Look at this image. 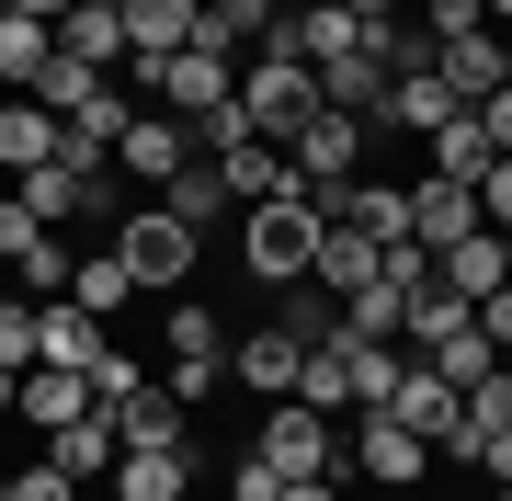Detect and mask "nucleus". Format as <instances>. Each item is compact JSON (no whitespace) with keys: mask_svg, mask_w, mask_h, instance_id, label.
Returning <instances> with one entry per match:
<instances>
[{"mask_svg":"<svg viewBox=\"0 0 512 501\" xmlns=\"http://www.w3.org/2000/svg\"><path fill=\"white\" fill-rule=\"evenodd\" d=\"M296 399H308V410H330V422L353 410V342H342V331L296 353Z\"/></svg>","mask_w":512,"mask_h":501,"instance_id":"nucleus-24","label":"nucleus"},{"mask_svg":"<svg viewBox=\"0 0 512 501\" xmlns=\"http://www.w3.org/2000/svg\"><path fill=\"white\" fill-rule=\"evenodd\" d=\"M103 353H114V342H103V319H92V308H69V297H35V365H69V376H92Z\"/></svg>","mask_w":512,"mask_h":501,"instance_id":"nucleus-10","label":"nucleus"},{"mask_svg":"<svg viewBox=\"0 0 512 501\" xmlns=\"http://www.w3.org/2000/svg\"><path fill=\"white\" fill-rule=\"evenodd\" d=\"M103 80H114V69H80V57H46V69H35V103L57 114V126H69V114H80V103H92V92H103Z\"/></svg>","mask_w":512,"mask_h":501,"instance_id":"nucleus-30","label":"nucleus"},{"mask_svg":"<svg viewBox=\"0 0 512 501\" xmlns=\"http://www.w3.org/2000/svg\"><path fill=\"white\" fill-rule=\"evenodd\" d=\"M421 149H433V171H444V183H478V171H490L501 149H490V137H478V114L456 103V114H444V126L433 137H421Z\"/></svg>","mask_w":512,"mask_h":501,"instance_id":"nucleus-28","label":"nucleus"},{"mask_svg":"<svg viewBox=\"0 0 512 501\" xmlns=\"http://www.w3.org/2000/svg\"><path fill=\"white\" fill-rule=\"evenodd\" d=\"M160 342H171V353H228L239 331H228V319L205 308V297H171V319H160Z\"/></svg>","mask_w":512,"mask_h":501,"instance_id":"nucleus-31","label":"nucleus"},{"mask_svg":"<svg viewBox=\"0 0 512 501\" xmlns=\"http://www.w3.org/2000/svg\"><path fill=\"white\" fill-rule=\"evenodd\" d=\"M114 262L137 274V297H194V262H205V240L183 217H171L160 194L137 205V217H114Z\"/></svg>","mask_w":512,"mask_h":501,"instance_id":"nucleus-3","label":"nucleus"},{"mask_svg":"<svg viewBox=\"0 0 512 501\" xmlns=\"http://www.w3.org/2000/svg\"><path fill=\"white\" fill-rule=\"evenodd\" d=\"M103 490L114 501H194V445H126Z\"/></svg>","mask_w":512,"mask_h":501,"instance_id":"nucleus-11","label":"nucleus"},{"mask_svg":"<svg viewBox=\"0 0 512 501\" xmlns=\"http://www.w3.org/2000/svg\"><path fill=\"white\" fill-rule=\"evenodd\" d=\"M12 194L35 205V217L57 228V240H69L80 217H103V205H114V171H80V160H35V171H23Z\"/></svg>","mask_w":512,"mask_h":501,"instance_id":"nucleus-6","label":"nucleus"},{"mask_svg":"<svg viewBox=\"0 0 512 501\" xmlns=\"http://www.w3.org/2000/svg\"><path fill=\"white\" fill-rule=\"evenodd\" d=\"M35 160H57V114L35 92H0V183H23Z\"/></svg>","mask_w":512,"mask_h":501,"instance_id":"nucleus-17","label":"nucleus"},{"mask_svg":"<svg viewBox=\"0 0 512 501\" xmlns=\"http://www.w3.org/2000/svg\"><path fill=\"white\" fill-rule=\"evenodd\" d=\"M114 456H126V445H114L103 410H92V422H57V433H46V467H57V479H80V490L114 479Z\"/></svg>","mask_w":512,"mask_h":501,"instance_id":"nucleus-21","label":"nucleus"},{"mask_svg":"<svg viewBox=\"0 0 512 501\" xmlns=\"http://www.w3.org/2000/svg\"><path fill=\"white\" fill-rule=\"evenodd\" d=\"M0 12H35V23H57V12H69V0H0Z\"/></svg>","mask_w":512,"mask_h":501,"instance_id":"nucleus-42","label":"nucleus"},{"mask_svg":"<svg viewBox=\"0 0 512 501\" xmlns=\"http://www.w3.org/2000/svg\"><path fill=\"white\" fill-rule=\"evenodd\" d=\"M274 501H342V479H285Z\"/></svg>","mask_w":512,"mask_h":501,"instance_id":"nucleus-40","label":"nucleus"},{"mask_svg":"<svg viewBox=\"0 0 512 501\" xmlns=\"http://www.w3.org/2000/svg\"><path fill=\"white\" fill-rule=\"evenodd\" d=\"M421 467H433V445H421L399 410H353V433H342V479H365V490H421Z\"/></svg>","mask_w":512,"mask_h":501,"instance_id":"nucleus-5","label":"nucleus"},{"mask_svg":"<svg viewBox=\"0 0 512 501\" xmlns=\"http://www.w3.org/2000/svg\"><path fill=\"white\" fill-rule=\"evenodd\" d=\"M103 422H114V445H194V410L171 399V388H137V399H114Z\"/></svg>","mask_w":512,"mask_h":501,"instance_id":"nucleus-20","label":"nucleus"},{"mask_svg":"<svg viewBox=\"0 0 512 501\" xmlns=\"http://www.w3.org/2000/svg\"><path fill=\"white\" fill-rule=\"evenodd\" d=\"M433 80H444V92H456V103H490L501 80H512V46L490 35V23H478V35H456V46H433Z\"/></svg>","mask_w":512,"mask_h":501,"instance_id":"nucleus-13","label":"nucleus"},{"mask_svg":"<svg viewBox=\"0 0 512 501\" xmlns=\"http://www.w3.org/2000/svg\"><path fill=\"white\" fill-rule=\"evenodd\" d=\"M160 205H171V217L194 228V240H205V228H228V217H239V194H228V171H217V160H183V171L160 183Z\"/></svg>","mask_w":512,"mask_h":501,"instance_id":"nucleus-19","label":"nucleus"},{"mask_svg":"<svg viewBox=\"0 0 512 501\" xmlns=\"http://www.w3.org/2000/svg\"><path fill=\"white\" fill-rule=\"evenodd\" d=\"M46 240H57V228H46V217H35V205H23L12 183H0V262H12V274H23V262H35Z\"/></svg>","mask_w":512,"mask_h":501,"instance_id":"nucleus-32","label":"nucleus"},{"mask_svg":"<svg viewBox=\"0 0 512 501\" xmlns=\"http://www.w3.org/2000/svg\"><path fill=\"white\" fill-rule=\"evenodd\" d=\"M0 365H35V297H0Z\"/></svg>","mask_w":512,"mask_h":501,"instance_id":"nucleus-34","label":"nucleus"},{"mask_svg":"<svg viewBox=\"0 0 512 501\" xmlns=\"http://www.w3.org/2000/svg\"><path fill=\"white\" fill-rule=\"evenodd\" d=\"M274 23H285V0H205V46H228V57H251Z\"/></svg>","mask_w":512,"mask_h":501,"instance_id":"nucleus-29","label":"nucleus"},{"mask_svg":"<svg viewBox=\"0 0 512 501\" xmlns=\"http://www.w3.org/2000/svg\"><path fill=\"white\" fill-rule=\"evenodd\" d=\"M239 114H251V137H296V126L319 114V69L296 57V35H285V23H274L251 57H239Z\"/></svg>","mask_w":512,"mask_h":501,"instance_id":"nucleus-2","label":"nucleus"},{"mask_svg":"<svg viewBox=\"0 0 512 501\" xmlns=\"http://www.w3.org/2000/svg\"><path fill=\"white\" fill-rule=\"evenodd\" d=\"M478 331L501 342V365H512V285H490V297H478Z\"/></svg>","mask_w":512,"mask_h":501,"instance_id":"nucleus-39","label":"nucleus"},{"mask_svg":"<svg viewBox=\"0 0 512 501\" xmlns=\"http://www.w3.org/2000/svg\"><path fill=\"white\" fill-rule=\"evenodd\" d=\"M285 35H296V57H308V69H342V57H365V23H353L342 0H296Z\"/></svg>","mask_w":512,"mask_h":501,"instance_id":"nucleus-16","label":"nucleus"},{"mask_svg":"<svg viewBox=\"0 0 512 501\" xmlns=\"http://www.w3.org/2000/svg\"><path fill=\"white\" fill-rule=\"evenodd\" d=\"M444 114H456V92H444L433 69H399V80H387V103H376V126H399V137H433Z\"/></svg>","mask_w":512,"mask_h":501,"instance_id":"nucleus-25","label":"nucleus"},{"mask_svg":"<svg viewBox=\"0 0 512 501\" xmlns=\"http://www.w3.org/2000/svg\"><path fill=\"white\" fill-rule=\"evenodd\" d=\"M467 114H478V137H490V149L512 160V80H501V92H490V103H467Z\"/></svg>","mask_w":512,"mask_h":501,"instance_id":"nucleus-37","label":"nucleus"},{"mask_svg":"<svg viewBox=\"0 0 512 501\" xmlns=\"http://www.w3.org/2000/svg\"><path fill=\"white\" fill-rule=\"evenodd\" d=\"M126 12V57H171L205 35V0H114Z\"/></svg>","mask_w":512,"mask_h":501,"instance_id":"nucleus-18","label":"nucleus"},{"mask_svg":"<svg viewBox=\"0 0 512 501\" xmlns=\"http://www.w3.org/2000/svg\"><path fill=\"white\" fill-rule=\"evenodd\" d=\"M365 137H376L365 114H330V103H319L308 126L285 137V160H296V183H353V171H365Z\"/></svg>","mask_w":512,"mask_h":501,"instance_id":"nucleus-7","label":"nucleus"},{"mask_svg":"<svg viewBox=\"0 0 512 501\" xmlns=\"http://www.w3.org/2000/svg\"><path fill=\"white\" fill-rule=\"evenodd\" d=\"M410 297H421V285H387V274H365V285L342 297V331H353V342H399Z\"/></svg>","mask_w":512,"mask_h":501,"instance_id":"nucleus-27","label":"nucleus"},{"mask_svg":"<svg viewBox=\"0 0 512 501\" xmlns=\"http://www.w3.org/2000/svg\"><path fill=\"white\" fill-rule=\"evenodd\" d=\"M251 456L274 467V479H342V422H330V410H308V399H262Z\"/></svg>","mask_w":512,"mask_h":501,"instance_id":"nucleus-4","label":"nucleus"},{"mask_svg":"<svg viewBox=\"0 0 512 501\" xmlns=\"http://www.w3.org/2000/svg\"><path fill=\"white\" fill-rule=\"evenodd\" d=\"M467 228H478V194L444 183V171H421V183H410V240H421V251H456Z\"/></svg>","mask_w":512,"mask_h":501,"instance_id":"nucleus-15","label":"nucleus"},{"mask_svg":"<svg viewBox=\"0 0 512 501\" xmlns=\"http://www.w3.org/2000/svg\"><path fill=\"white\" fill-rule=\"evenodd\" d=\"M92 410H103V399H92V376H69V365H23V376H12V422H23V433L92 422Z\"/></svg>","mask_w":512,"mask_h":501,"instance_id":"nucleus-8","label":"nucleus"},{"mask_svg":"<svg viewBox=\"0 0 512 501\" xmlns=\"http://www.w3.org/2000/svg\"><path fill=\"white\" fill-rule=\"evenodd\" d=\"M387 388H399V353H387V342H353V410H387Z\"/></svg>","mask_w":512,"mask_h":501,"instance_id":"nucleus-33","label":"nucleus"},{"mask_svg":"<svg viewBox=\"0 0 512 501\" xmlns=\"http://www.w3.org/2000/svg\"><path fill=\"white\" fill-rule=\"evenodd\" d=\"M296 353H308V342H296L285 319H262V331L228 342V388H251V399H296Z\"/></svg>","mask_w":512,"mask_h":501,"instance_id":"nucleus-9","label":"nucleus"},{"mask_svg":"<svg viewBox=\"0 0 512 501\" xmlns=\"http://www.w3.org/2000/svg\"><path fill=\"white\" fill-rule=\"evenodd\" d=\"M433 285H444V297H467V308L490 297V285H512V274H501V228H467L456 251H433Z\"/></svg>","mask_w":512,"mask_h":501,"instance_id":"nucleus-22","label":"nucleus"},{"mask_svg":"<svg viewBox=\"0 0 512 501\" xmlns=\"http://www.w3.org/2000/svg\"><path fill=\"white\" fill-rule=\"evenodd\" d=\"M274 490H285V479H274L262 456H239V467H228V501H274Z\"/></svg>","mask_w":512,"mask_h":501,"instance_id":"nucleus-38","label":"nucleus"},{"mask_svg":"<svg viewBox=\"0 0 512 501\" xmlns=\"http://www.w3.org/2000/svg\"><path fill=\"white\" fill-rule=\"evenodd\" d=\"M0 501H80V479H57V467L35 456V467H12V479H0Z\"/></svg>","mask_w":512,"mask_h":501,"instance_id":"nucleus-35","label":"nucleus"},{"mask_svg":"<svg viewBox=\"0 0 512 501\" xmlns=\"http://www.w3.org/2000/svg\"><path fill=\"white\" fill-rule=\"evenodd\" d=\"M501 23H512V0H490V35H501Z\"/></svg>","mask_w":512,"mask_h":501,"instance_id":"nucleus-44","label":"nucleus"},{"mask_svg":"<svg viewBox=\"0 0 512 501\" xmlns=\"http://www.w3.org/2000/svg\"><path fill=\"white\" fill-rule=\"evenodd\" d=\"M217 171H228V194H239V205H274V194H296V160H285V137H239V149H228Z\"/></svg>","mask_w":512,"mask_h":501,"instance_id":"nucleus-23","label":"nucleus"},{"mask_svg":"<svg viewBox=\"0 0 512 501\" xmlns=\"http://www.w3.org/2000/svg\"><path fill=\"white\" fill-rule=\"evenodd\" d=\"M467 194H478V228H512V160H490Z\"/></svg>","mask_w":512,"mask_h":501,"instance_id":"nucleus-36","label":"nucleus"},{"mask_svg":"<svg viewBox=\"0 0 512 501\" xmlns=\"http://www.w3.org/2000/svg\"><path fill=\"white\" fill-rule=\"evenodd\" d=\"M0 422H12V365H0Z\"/></svg>","mask_w":512,"mask_h":501,"instance_id":"nucleus-43","label":"nucleus"},{"mask_svg":"<svg viewBox=\"0 0 512 501\" xmlns=\"http://www.w3.org/2000/svg\"><path fill=\"white\" fill-rule=\"evenodd\" d=\"M342 12H353V23H399L410 0H342Z\"/></svg>","mask_w":512,"mask_h":501,"instance_id":"nucleus-41","label":"nucleus"},{"mask_svg":"<svg viewBox=\"0 0 512 501\" xmlns=\"http://www.w3.org/2000/svg\"><path fill=\"white\" fill-rule=\"evenodd\" d=\"M183 160H194V149H183V114H160V103H137V126L114 137V171H137V183L160 194V183H171V171H183Z\"/></svg>","mask_w":512,"mask_h":501,"instance_id":"nucleus-12","label":"nucleus"},{"mask_svg":"<svg viewBox=\"0 0 512 501\" xmlns=\"http://www.w3.org/2000/svg\"><path fill=\"white\" fill-rule=\"evenodd\" d=\"M46 35H57V57H80V69H126V12H114V0H69Z\"/></svg>","mask_w":512,"mask_h":501,"instance_id":"nucleus-14","label":"nucleus"},{"mask_svg":"<svg viewBox=\"0 0 512 501\" xmlns=\"http://www.w3.org/2000/svg\"><path fill=\"white\" fill-rule=\"evenodd\" d=\"M69 308H92V319H126V308H137V274L114 262V240L69 262Z\"/></svg>","mask_w":512,"mask_h":501,"instance_id":"nucleus-26","label":"nucleus"},{"mask_svg":"<svg viewBox=\"0 0 512 501\" xmlns=\"http://www.w3.org/2000/svg\"><path fill=\"white\" fill-rule=\"evenodd\" d=\"M308 251H319V205H308V183L274 194V205H239V274H251L262 297L308 285Z\"/></svg>","mask_w":512,"mask_h":501,"instance_id":"nucleus-1","label":"nucleus"},{"mask_svg":"<svg viewBox=\"0 0 512 501\" xmlns=\"http://www.w3.org/2000/svg\"><path fill=\"white\" fill-rule=\"evenodd\" d=\"M490 501H512V479H490Z\"/></svg>","mask_w":512,"mask_h":501,"instance_id":"nucleus-45","label":"nucleus"}]
</instances>
